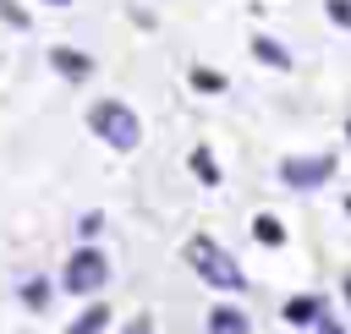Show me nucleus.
I'll return each mask as SVG.
<instances>
[{
    "instance_id": "f257e3e1",
    "label": "nucleus",
    "mask_w": 351,
    "mask_h": 334,
    "mask_svg": "<svg viewBox=\"0 0 351 334\" xmlns=\"http://www.w3.org/2000/svg\"><path fill=\"white\" fill-rule=\"evenodd\" d=\"M88 126H93L110 148H121V153H132V148L143 142V120H137L121 99H99V104L88 110Z\"/></svg>"
},
{
    "instance_id": "f03ea898",
    "label": "nucleus",
    "mask_w": 351,
    "mask_h": 334,
    "mask_svg": "<svg viewBox=\"0 0 351 334\" xmlns=\"http://www.w3.org/2000/svg\"><path fill=\"white\" fill-rule=\"evenodd\" d=\"M186 263H192V268H197L208 285H219V290H236V285H241V268H236V263H230V257H225V252H219L208 235L186 241Z\"/></svg>"
},
{
    "instance_id": "7ed1b4c3",
    "label": "nucleus",
    "mask_w": 351,
    "mask_h": 334,
    "mask_svg": "<svg viewBox=\"0 0 351 334\" xmlns=\"http://www.w3.org/2000/svg\"><path fill=\"white\" fill-rule=\"evenodd\" d=\"M104 274H110V263H104L93 246H82V252L66 263V290H99V285H104Z\"/></svg>"
},
{
    "instance_id": "20e7f679",
    "label": "nucleus",
    "mask_w": 351,
    "mask_h": 334,
    "mask_svg": "<svg viewBox=\"0 0 351 334\" xmlns=\"http://www.w3.org/2000/svg\"><path fill=\"white\" fill-rule=\"evenodd\" d=\"M335 175V159H285L280 164V181L285 186H318Z\"/></svg>"
},
{
    "instance_id": "39448f33",
    "label": "nucleus",
    "mask_w": 351,
    "mask_h": 334,
    "mask_svg": "<svg viewBox=\"0 0 351 334\" xmlns=\"http://www.w3.org/2000/svg\"><path fill=\"white\" fill-rule=\"evenodd\" d=\"M208 334H247L241 307H214V312H208Z\"/></svg>"
},
{
    "instance_id": "423d86ee",
    "label": "nucleus",
    "mask_w": 351,
    "mask_h": 334,
    "mask_svg": "<svg viewBox=\"0 0 351 334\" xmlns=\"http://www.w3.org/2000/svg\"><path fill=\"white\" fill-rule=\"evenodd\" d=\"M49 60H55V71H66V77H88V71H93L77 49H49Z\"/></svg>"
},
{
    "instance_id": "0eeeda50",
    "label": "nucleus",
    "mask_w": 351,
    "mask_h": 334,
    "mask_svg": "<svg viewBox=\"0 0 351 334\" xmlns=\"http://www.w3.org/2000/svg\"><path fill=\"white\" fill-rule=\"evenodd\" d=\"M104 318H110L104 307H88V312H82V318H77V323H71L66 334H99V329H104Z\"/></svg>"
},
{
    "instance_id": "6e6552de",
    "label": "nucleus",
    "mask_w": 351,
    "mask_h": 334,
    "mask_svg": "<svg viewBox=\"0 0 351 334\" xmlns=\"http://www.w3.org/2000/svg\"><path fill=\"white\" fill-rule=\"evenodd\" d=\"M252 49H258V60H269V66H291V55H285L274 38H252Z\"/></svg>"
},
{
    "instance_id": "1a4fd4ad",
    "label": "nucleus",
    "mask_w": 351,
    "mask_h": 334,
    "mask_svg": "<svg viewBox=\"0 0 351 334\" xmlns=\"http://www.w3.org/2000/svg\"><path fill=\"white\" fill-rule=\"evenodd\" d=\"M313 312H318V301H313V296H296V301L285 307V323H313Z\"/></svg>"
},
{
    "instance_id": "9d476101",
    "label": "nucleus",
    "mask_w": 351,
    "mask_h": 334,
    "mask_svg": "<svg viewBox=\"0 0 351 334\" xmlns=\"http://www.w3.org/2000/svg\"><path fill=\"white\" fill-rule=\"evenodd\" d=\"M252 230H258V241H269V246H280V241H285L280 219H269V214H258V224H252Z\"/></svg>"
},
{
    "instance_id": "9b49d317",
    "label": "nucleus",
    "mask_w": 351,
    "mask_h": 334,
    "mask_svg": "<svg viewBox=\"0 0 351 334\" xmlns=\"http://www.w3.org/2000/svg\"><path fill=\"white\" fill-rule=\"evenodd\" d=\"M329 16H335V22H346V27H351V0H329Z\"/></svg>"
},
{
    "instance_id": "f8f14e48",
    "label": "nucleus",
    "mask_w": 351,
    "mask_h": 334,
    "mask_svg": "<svg viewBox=\"0 0 351 334\" xmlns=\"http://www.w3.org/2000/svg\"><path fill=\"white\" fill-rule=\"evenodd\" d=\"M0 16H5V22H16V27H27V16H22V11L11 5V0H0Z\"/></svg>"
},
{
    "instance_id": "ddd939ff",
    "label": "nucleus",
    "mask_w": 351,
    "mask_h": 334,
    "mask_svg": "<svg viewBox=\"0 0 351 334\" xmlns=\"http://www.w3.org/2000/svg\"><path fill=\"white\" fill-rule=\"evenodd\" d=\"M121 334H154V323H148V318H132V323H126Z\"/></svg>"
},
{
    "instance_id": "4468645a",
    "label": "nucleus",
    "mask_w": 351,
    "mask_h": 334,
    "mask_svg": "<svg viewBox=\"0 0 351 334\" xmlns=\"http://www.w3.org/2000/svg\"><path fill=\"white\" fill-rule=\"evenodd\" d=\"M324 334H340V329H324Z\"/></svg>"
},
{
    "instance_id": "2eb2a0df",
    "label": "nucleus",
    "mask_w": 351,
    "mask_h": 334,
    "mask_svg": "<svg viewBox=\"0 0 351 334\" xmlns=\"http://www.w3.org/2000/svg\"><path fill=\"white\" fill-rule=\"evenodd\" d=\"M49 5H66V0H49Z\"/></svg>"
},
{
    "instance_id": "dca6fc26",
    "label": "nucleus",
    "mask_w": 351,
    "mask_h": 334,
    "mask_svg": "<svg viewBox=\"0 0 351 334\" xmlns=\"http://www.w3.org/2000/svg\"><path fill=\"white\" fill-rule=\"evenodd\" d=\"M346 131H351V126H346Z\"/></svg>"
}]
</instances>
